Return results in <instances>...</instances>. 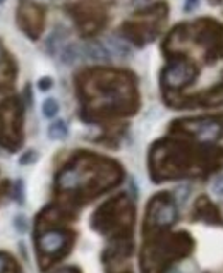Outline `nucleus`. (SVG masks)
<instances>
[{
	"mask_svg": "<svg viewBox=\"0 0 223 273\" xmlns=\"http://www.w3.org/2000/svg\"><path fill=\"white\" fill-rule=\"evenodd\" d=\"M59 273H77V270H74V268H67V270H62V272H59Z\"/></svg>",
	"mask_w": 223,
	"mask_h": 273,
	"instance_id": "obj_15",
	"label": "nucleus"
},
{
	"mask_svg": "<svg viewBox=\"0 0 223 273\" xmlns=\"http://www.w3.org/2000/svg\"><path fill=\"white\" fill-rule=\"evenodd\" d=\"M59 102H57L55 98H46L45 102H43L42 105V112L43 115L46 117V119H52V117H55L57 114H59Z\"/></svg>",
	"mask_w": 223,
	"mask_h": 273,
	"instance_id": "obj_10",
	"label": "nucleus"
},
{
	"mask_svg": "<svg viewBox=\"0 0 223 273\" xmlns=\"http://www.w3.org/2000/svg\"><path fill=\"white\" fill-rule=\"evenodd\" d=\"M36 158V153L35 151H28V153H24V157L21 158V163H28V161L35 160Z\"/></svg>",
	"mask_w": 223,
	"mask_h": 273,
	"instance_id": "obj_13",
	"label": "nucleus"
},
{
	"mask_svg": "<svg viewBox=\"0 0 223 273\" xmlns=\"http://www.w3.org/2000/svg\"><path fill=\"white\" fill-rule=\"evenodd\" d=\"M84 53L93 60H108L110 59V52H108L101 43H89V45H86Z\"/></svg>",
	"mask_w": 223,
	"mask_h": 273,
	"instance_id": "obj_8",
	"label": "nucleus"
},
{
	"mask_svg": "<svg viewBox=\"0 0 223 273\" xmlns=\"http://www.w3.org/2000/svg\"><path fill=\"white\" fill-rule=\"evenodd\" d=\"M16 81V64L0 42V93L11 90Z\"/></svg>",
	"mask_w": 223,
	"mask_h": 273,
	"instance_id": "obj_7",
	"label": "nucleus"
},
{
	"mask_svg": "<svg viewBox=\"0 0 223 273\" xmlns=\"http://www.w3.org/2000/svg\"><path fill=\"white\" fill-rule=\"evenodd\" d=\"M69 134V129H67V124L64 120H55V122L50 124L48 127V137L50 139H64V137Z\"/></svg>",
	"mask_w": 223,
	"mask_h": 273,
	"instance_id": "obj_9",
	"label": "nucleus"
},
{
	"mask_svg": "<svg viewBox=\"0 0 223 273\" xmlns=\"http://www.w3.org/2000/svg\"><path fill=\"white\" fill-rule=\"evenodd\" d=\"M57 217H59V211L45 208L36 218L35 244L42 268H48L57 259L64 258L72 244V232L60 225H55Z\"/></svg>",
	"mask_w": 223,
	"mask_h": 273,
	"instance_id": "obj_3",
	"label": "nucleus"
},
{
	"mask_svg": "<svg viewBox=\"0 0 223 273\" xmlns=\"http://www.w3.org/2000/svg\"><path fill=\"white\" fill-rule=\"evenodd\" d=\"M134 210L124 196L108 201L93 217V227L117 239H126L131 234Z\"/></svg>",
	"mask_w": 223,
	"mask_h": 273,
	"instance_id": "obj_4",
	"label": "nucleus"
},
{
	"mask_svg": "<svg viewBox=\"0 0 223 273\" xmlns=\"http://www.w3.org/2000/svg\"><path fill=\"white\" fill-rule=\"evenodd\" d=\"M196 2H198V0H185L184 11H185V12L192 11V9H194V7H196Z\"/></svg>",
	"mask_w": 223,
	"mask_h": 273,
	"instance_id": "obj_14",
	"label": "nucleus"
},
{
	"mask_svg": "<svg viewBox=\"0 0 223 273\" xmlns=\"http://www.w3.org/2000/svg\"><path fill=\"white\" fill-rule=\"evenodd\" d=\"M120 175V168L113 161L81 153L59 174L57 187L70 200L86 201L117 184Z\"/></svg>",
	"mask_w": 223,
	"mask_h": 273,
	"instance_id": "obj_1",
	"label": "nucleus"
},
{
	"mask_svg": "<svg viewBox=\"0 0 223 273\" xmlns=\"http://www.w3.org/2000/svg\"><path fill=\"white\" fill-rule=\"evenodd\" d=\"M22 144V103L18 96L0 102V148L18 151Z\"/></svg>",
	"mask_w": 223,
	"mask_h": 273,
	"instance_id": "obj_5",
	"label": "nucleus"
},
{
	"mask_svg": "<svg viewBox=\"0 0 223 273\" xmlns=\"http://www.w3.org/2000/svg\"><path fill=\"white\" fill-rule=\"evenodd\" d=\"M52 86H53V79L50 76H45L38 81V90L40 91H48Z\"/></svg>",
	"mask_w": 223,
	"mask_h": 273,
	"instance_id": "obj_12",
	"label": "nucleus"
},
{
	"mask_svg": "<svg viewBox=\"0 0 223 273\" xmlns=\"http://www.w3.org/2000/svg\"><path fill=\"white\" fill-rule=\"evenodd\" d=\"M84 112L91 115H113L133 112L136 109V95L126 76L94 74L79 83Z\"/></svg>",
	"mask_w": 223,
	"mask_h": 273,
	"instance_id": "obj_2",
	"label": "nucleus"
},
{
	"mask_svg": "<svg viewBox=\"0 0 223 273\" xmlns=\"http://www.w3.org/2000/svg\"><path fill=\"white\" fill-rule=\"evenodd\" d=\"M79 48L76 45H69L62 50V62L64 64H72L79 59Z\"/></svg>",
	"mask_w": 223,
	"mask_h": 273,
	"instance_id": "obj_11",
	"label": "nucleus"
},
{
	"mask_svg": "<svg viewBox=\"0 0 223 273\" xmlns=\"http://www.w3.org/2000/svg\"><path fill=\"white\" fill-rule=\"evenodd\" d=\"M4 2H5V0H0V4H4Z\"/></svg>",
	"mask_w": 223,
	"mask_h": 273,
	"instance_id": "obj_16",
	"label": "nucleus"
},
{
	"mask_svg": "<svg viewBox=\"0 0 223 273\" xmlns=\"http://www.w3.org/2000/svg\"><path fill=\"white\" fill-rule=\"evenodd\" d=\"M18 24L31 40H36L42 33L43 26V11L42 7L29 4V2H21L18 7Z\"/></svg>",
	"mask_w": 223,
	"mask_h": 273,
	"instance_id": "obj_6",
	"label": "nucleus"
}]
</instances>
